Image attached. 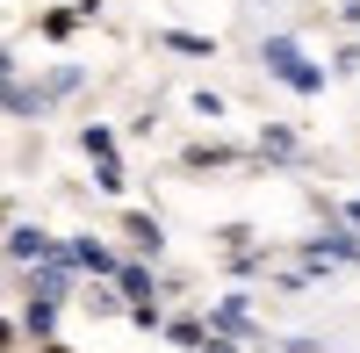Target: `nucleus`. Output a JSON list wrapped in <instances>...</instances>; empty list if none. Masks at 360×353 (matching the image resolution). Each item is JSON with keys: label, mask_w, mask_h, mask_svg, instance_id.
<instances>
[{"label": "nucleus", "mask_w": 360, "mask_h": 353, "mask_svg": "<svg viewBox=\"0 0 360 353\" xmlns=\"http://www.w3.org/2000/svg\"><path fill=\"white\" fill-rule=\"evenodd\" d=\"M259 58H266V72H274L281 86H295V94H324V65H310V58L295 51V37H266Z\"/></svg>", "instance_id": "1"}, {"label": "nucleus", "mask_w": 360, "mask_h": 353, "mask_svg": "<svg viewBox=\"0 0 360 353\" xmlns=\"http://www.w3.org/2000/svg\"><path fill=\"white\" fill-rule=\"evenodd\" d=\"M8 259L15 267H51V259H65V245H58L51 231H37V224H15L8 231Z\"/></svg>", "instance_id": "2"}, {"label": "nucleus", "mask_w": 360, "mask_h": 353, "mask_svg": "<svg viewBox=\"0 0 360 353\" xmlns=\"http://www.w3.org/2000/svg\"><path fill=\"white\" fill-rule=\"evenodd\" d=\"M332 259H360V231L353 224H324L310 245V267H332Z\"/></svg>", "instance_id": "3"}, {"label": "nucleus", "mask_w": 360, "mask_h": 353, "mask_svg": "<svg viewBox=\"0 0 360 353\" xmlns=\"http://www.w3.org/2000/svg\"><path fill=\"white\" fill-rule=\"evenodd\" d=\"M72 281H79V267H72V245H65V259H51V267H37V274H29V296L65 303V296H72Z\"/></svg>", "instance_id": "4"}, {"label": "nucleus", "mask_w": 360, "mask_h": 353, "mask_svg": "<svg viewBox=\"0 0 360 353\" xmlns=\"http://www.w3.org/2000/svg\"><path fill=\"white\" fill-rule=\"evenodd\" d=\"M72 267H79V274H94V281H115V274H123V259H115L101 238H72Z\"/></svg>", "instance_id": "5"}, {"label": "nucleus", "mask_w": 360, "mask_h": 353, "mask_svg": "<svg viewBox=\"0 0 360 353\" xmlns=\"http://www.w3.org/2000/svg\"><path fill=\"white\" fill-rule=\"evenodd\" d=\"M22 332L37 339V346H58V303L51 296H29L22 303Z\"/></svg>", "instance_id": "6"}, {"label": "nucleus", "mask_w": 360, "mask_h": 353, "mask_svg": "<svg viewBox=\"0 0 360 353\" xmlns=\"http://www.w3.org/2000/svg\"><path fill=\"white\" fill-rule=\"evenodd\" d=\"M123 231H130V245H137L144 259H159V245H166V231H159V217H144V210H130V217H123Z\"/></svg>", "instance_id": "7"}, {"label": "nucleus", "mask_w": 360, "mask_h": 353, "mask_svg": "<svg viewBox=\"0 0 360 353\" xmlns=\"http://www.w3.org/2000/svg\"><path fill=\"white\" fill-rule=\"evenodd\" d=\"M245 325H252V317H245V296H224V303H217V317H209V332H224V339H238Z\"/></svg>", "instance_id": "8"}, {"label": "nucleus", "mask_w": 360, "mask_h": 353, "mask_svg": "<svg viewBox=\"0 0 360 353\" xmlns=\"http://www.w3.org/2000/svg\"><path fill=\"white\" fill-rule=\"evenodd\" d=\"M231 159H238L231 144H188V152H180V166H195V173L202 166H231Z\"/></svg>", "instance_id": "9"}, {"label": "nucleus", "mask_w": 360, "mask_h": 353, "mask_svg": "<svg viewBox=\"0 0 360 353\" xmlns=\"http://www.w3.org/2000/svg\"><path fill=\"white\" fill-rule=\"evenodd\" d=\"M79 152L94 159V166H101V159H115V130H101V123H86V130H79Z\"/></svg>", "instance_id": "10"}, {"label": "nucleus", "mask_w": 360, "mask_h": 353, "mask_svg": "<svg viewBox=\"0 0 360 353\" xmlns=\"http://www.w3.org/2000/svg\"><path fill=\"white\" fill-rule=\"evenodd\" d=\"M259 159H295V130L266 123V130H259Z\"/></svg>", "instance_id": "11"}, {"label": "nucleus", "mask_w": 360, "mask_h": 353, "mask_svg": "<svg viewBox=\"0 0 360 353\" xmlns=\"http://www.w3.org/2000/svg\"><path fill=\"white\" fill-rule=\"evenodd\" d=\"M44 108V94H29V86H22V72L8 65V115H37Z\"/></svg>", "instance_id": "12"}, {"label": "nucleus", "mask_w": 360, "mask_h": 353, "mask_svg": "<svg viewBox=\"0 0 360 353\" xmlns=\"http://www.w3.org/2000/svg\"><path fill=\"white\" fill-rule=\"evenodd\" d=\"M166 339H173V346H195V353L209 346V332L195 325V317H166Z\"/></svg>", "instance_id": "13"}, {"label": "nucleus", "mask_w": 360, "mask_h": 353, "mask_svg": "<svg viewBox=\"0 0 360 353\" xmlns=\"http://www.w3.org/2000/svg\"><path fill=\"white\" fill-rule=\"evenodd\" d=\"M115 288H123L130 303H152V274H144V267H123V274H115Z\"/></svg>", "instance_id": "14"}, {"label": "nucleus", "mask_w": 360, "mask_h": 353, "mask_svg": "<svg viewBox=\"0 0 360 353\" xmlns=\"http://www.w3.org/2000/svg\"><path fill=\"white\" fill-rule=\"evenodd\" d=\"M166 51H180V58H209V37H188V29H166Z\"/></svg>", "instance_id": "15"}, {"label": "nucleus", "mask_w": 360, "mask_h": 353, "mask_svg": "<svg viewBox=\"0 0 360 353\" xmlns=\"http://www.w3.org/2000/svg\"><path fill=\"white\" fill-rule=\"evenodd\" d=\"M72 86H79V65H58V72H51V86H44V101H65Z\"/></svg>", "instance_id": "16"}, {"label": "nucleus", "mask_w": 360, "mask_h": 353, "mask_svg": "<svg viewBox=\"0 0 360 353\" xmlns=\"http://www.w3.org/2000/svg\"><path fill=\"white\" fill-rule=\"evenodd\" d=\"M94 188H101V195H123V166L101 159V166H94Z\"/></svg>", "instance_id": "17"}, {"label": "nucleus", "mask_w": 360, "mask_h": 353, "mask_svg": "<svg viewBox=\"0 0 360 353\" xmlns=\"http://www.w3.org/2000/svg\"><path fill=\"white\" fill-rule=\"evenodd\" d=\"M79 22H86L79 8H65V15H44V37H72V29H79Z\"/></svg>", "instance_id": "18"}, {"label": "nucleus", "mask_w": 360, "mask_h": 353, "mask_svg": "<svg viewBox=\"0 0 360 353\" xmlns=\"http://www.w3.org/2000/svg\"><path fill=\"white\" fill-rule=\"evenodd\" d=\"M202 353H238V339H224V332H209V346Z\"/></svg>", "instance_id": "19"}, {"label": "nucleus", "mask_w": 360, "mask_h": 353, "mask_svg": "<svg viewBox=\"0 0 360 353\" xmlns=\"http://www.w3.org/2000/svg\"><path fill=\"white\" fill-rule=\"evenodd\" d=\"M346 224H353V231H360V202H346Z\"/></svg>", "instance_id": "20"}]
</instances>
